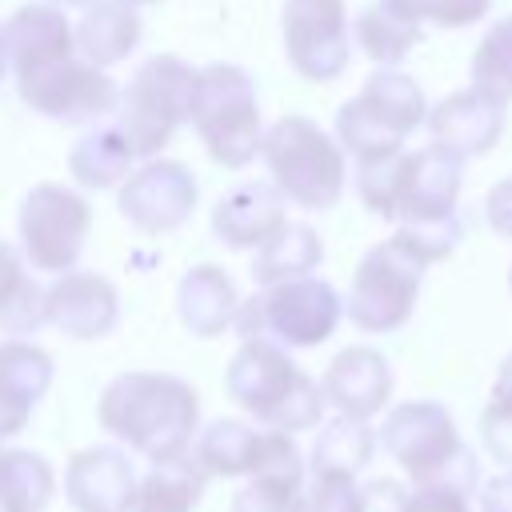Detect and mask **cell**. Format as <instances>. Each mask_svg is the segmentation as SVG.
I'll return each instance as SVG.
<instances>
[{
    "instance_id": "obj_25",
    "label": "cell",
    "mask_w": 512,
    "mask_h": 512,
    "mask_svg": "<svg viewBox=\"0 0 512 512\" xmlns=\"http://www.w3.org/2000/svg\"><path fill=\"white\" fill-rule=\"evenodd\" d=\"M132 164H136V152L116 132V124L88 128L72 144V152H68V176L80 188H88V192H104V188L124 184V176L132 172Z\"/></svg>"
},
{
    "instance_id": "obj_36",
    "label": "cell",
    "mask_w": 512,
    "mask_h": 512,
    "mask_svg": "<svg viewBox=\"0 0 512 512\" xmlns=\"http://www.w3.org/2000/svg\"><path fill=\"white\" fill-rule=\"evenodd\" d=\"M44 288L24 276L4 300H0V336H32L36 328H44Z\"/></svg>"
},
{
    "instance_id": "obj_4",
    "label": "cell",
    "mask_w": 512,
    "mask_h": 512,
    "mask_svg": "<svg viewBox=\"0 0 512 512\" xmlns=\"http://www.w3.org/2000/svg\"><path fill=\"white\" fill-rule=\"evenodd\" d=\"M188 124L196 128L204 152L220 168H248L264 144L256 80L240 64H204L196 68Z\"/></svg>"
},
{
    "instance_id": "obj_34",
    "label": "cell",
    "mask_w": 512,
    "mask_h": 512,
    "mask_svg": "<svg viewBox=\"0 0 512 512\" xmlns=\"http://www.w3.org/2000/svg\"><path fill=\"white\" fill-rule=\"evenodd\" d=\"M388 12L412 20V24H436V28H468L488 16L492 0H380Z\"/></svg>"
},
{
    "instance_id": "obj_1",
    "label": "cell",
    "mask_w": 512,
    "mask_h": 512,
    "mask_svg": "<svg viewBox=\"0 0 512 512\" xmlns=\"http://www.w3.org/2000/svg\"><path fill=\"white\" fill-rule=\"evenodd\" d=\"M96 420L112 440L128 444L148 464H164L192 452L200 432V396L172 372L128 368L104 384Z\"/></svg>"
},
{
    "instance_id": "obj_35",
    "label": "cell",
    "mask_w": 512,
    "mask_h": 512,
    "mask_svg": "<svg viewBox=\"0 0 512 512\" xmlns=\"http://www.w3.org/2000/svg\"><path fill=\"white\" fill-rule=\"evenodd\" d=\"M392 236H396L416 260L436 264V260H444V256L456 252L464 228H460V220H456V212H452V216H436V220H400V228H396Z\"/></svg>"
},
{
    "instance_id": "obj_5",
    "label": "cell",
    "mask_w": 512,
    "mask_h": 512,
    "mask_svg": "<svg viewBox=\"0 0 512 512\" xmlns=\"http://www.w3.org/2000/svg\"><path fill=\"white\" fill-rule=\"evenodd\" d=\"M380 440L412 484L440 480V484H452L468 496L480 484L476 456L464 448L452 412L436 400H400V404H392L388 416H384Z\"/></svg>"
},
{
    "instance_id": "obj_47",
    "label": "cell",
    "mask_w": 512,
    "mask_h": 512,
    "mask_svg": "<svg viewBox=\"0 0 512 512\" xmlns=\"http://www.w3.org/2000/svg\"><path fill=\"white\" fill-rule=\"evenodd\" d=\"M4 72H8V56H4V36H0V80H4Z\"/></svg>"
},
{
    "instance_id": "obj_8",
    "label": "cell",
    "mask_w": 512,
    "mask_h": 512,
    "mask_svg": "<svg viewBox=\"0 0 512 512\" xmlns=\"http://www.w3.org/2000/svg\"><path fill=\"white\" fill-rule=\"evenodd\" d=\"M424 268L428 264L416 260L396 236L372 244L360 256L352 284H348V300H344L348 320L368 336H384V332L404 328L416 312Z\"/></svg>"
},
{
    "instance_id": "obj_40",
    "label": "cell",
    "mask_w": 512,
    "mask_h": 512,
    "mask_svg": "<svg viewBox=\"0 0 512 512\" xmlns=\"http://www.w3.org/2000/svg\"><path fill=\"white\" fill-rule=\"evenodd\" d=\"M404 512H472V508H468V492L440 484V480H428V484H416L408 492Z\"/></svg>"
},
{
    "instance_id": "obj_48",
    "label": "cell",
    "mask_w": 512,
    "mask_h": 512,
    "mask_svg": "<svg viewBox=\"0 0 512 512\" xmlns=\"http://www.w3.org/2000/svg\"><path fill=\"white\" fill-rule=\"evenodd\" d=\"M128 4H136V8H148V4H160V0H128Z\"/></svg>"
},
{
    "instance_id": "obj_32",
    "label": "cell",
    "mask_w": 512,
    "mask_h": 512,
    "mask_svg": "<svg viewBox=\"0 0 512 512\" xmlns=\"http://www.w3.org/2000/svg\"><path fill=\"white\" fill-rule=\"evenodd\" d=\"M472 88L512 104V16H500L472 52Z\"/></svg>"
},
{
    "instance_id": "obj_46",
    "label": "cell",
    "mask_w": 512,
    "mask_h": 512,
    "mask_svg": "<svg viewBox=\"0 0 512 512\" xmlns=\"http://www.w3.org/2000/svg\"><path fill=\"white\" fill-rule=\"evenodd\" d=\"M52 4H60V8H84V4H92V0H52Z\"/></svg>"
},
{
    "instance_id": "obj_44",
    "label": "cell",
    "mask_w": 512,
    "mask_h": 512,
    "mask_svg": "<svg viewBox=\"0 0 512 512\" xmlns=\"http://www.w3.org/2000/svg\"><path fill=\"white\" fill-rule=\"evenodd\" d=\"M28 272H24V260H20V252L8 244V240H0V300L24 280Z\"/></svg>"
},
{
    "instance_id": "obj_20",
    "label": "cell",
    "mask_w": 512,
    "mask_h": 512,
    "mask_svg": "<svg viewBox=\"0 0 512 512\" xmlns=\"http://www.w3.org/2000/svg\"><path fill=\"white\" fill-rule=\"evenodd\" d=\"M288 220L284 212V196L276 184H236L232 192H224L212 208V232L220 244L236 248V252H256L280 224Z\"/></svg>"
},
{
    "instance_id": "obj_15",
    "label": "cell",
    "mask_w": 512,
    "mask_h": 512,
    "mask_svg": "<svg viewBox=\"0 0 512 512\" xmlns=\"http://www.w3.org/2000/svg\"><path fill=\"white\" fill-rule=\"evenodd\" d=\"M320 388H324V400L340 416L372 420L392 400V364L384 360V352L368 344H348L328 360Z\"/></svg>"
},
{
    "instance_id": "obj_38",
    "label": "cell",
    "mask_w": 512,
    "mask_h": 512,
    "mask_svg": "<svg viewBox=\"0 0 512 512\" xmlns=\"http://www.w3.org/2000/svg\"><path fill=\"white\" fill-rule=\"evenodd\" d=\"M300 496H304V484L248 480V484L236 492L232 512H300Z\"/></svg>"
},
{
    "instance_id": "obj_27",
    "label": "cell",
    "mask_w": 512,
    "mask_h": 512,
    "mask_svg": "<svg viewBox=\"0 0 512 512\" xmlns=\"http://www.w3.org/2000/svg\"><path fill=\"white\" fill-rule=\"evenodd\" d=\"M256 448H260V428L244 424V420H212L192 440L196 464L208 476H220V480L248 476L252 464H256Z\"/></svg>"
},
{
    "instance_id": "obj_31",
    "label": "cell",
    "mask_w": 512,
    "mask_h": 512,
    "mask_svg": "<svg viewBox=\"0 0 512 512\" xmlns=\"http://www.w3.org/2000/svg\"><path fill=\"white\" fill-rule=\"evenodd\" d=\"M336 140H340L344 156H352L356 164L360 160H380V156H392V152L404 148V136L392 132L360 96L340 104V112H336Z\"/></svg>"
},
{
    "instance_id": "obj_12",
    "label": "cell",
    "mask_w": 512,
    "mask_h": 512,
    "mask_svg": "<svg viewBox=\"0 0 512 512\" xmlns=\"http://www.w3.org/2000/svg\"><path fill=\"white\" fill-rule=\"evenodd\" d=\"M200 200V184L196 176L180 164V160H144L140 168H132L120 184V196H116V208L120 216L144 232V236H160V232H172L180 228L192 208Z\"/></svg>"
},
{
    "instance_id": "obj_18",
    "label": "cell",
    "mask_w": 512,
    "mask_h": 512,
    "mask_svg": "<svg viewBox=\"0 0 512 512\" xmlns=\"http://www.w3.org/2000/svg\"><path fill=\"white\" fill-rule=\"evenodd\" d=\"M464 188V160L444 144H428L404 156V184L396 200V220H436L452 216Z\"/></svg>"
},
{
    "instance_id": "obj_37",
    "label": "cell",
    "mask_w": 512,
    "mask_h": 512,
    "mask_svg": "<svg viewBox=\"0 0 512 512\" xmlns=\"http://www.w3.org/2000/svg\"><path fill=\"white\" fill-rule=\"evenodd\" d=\"M356 480L336 472H312L304 480L300 512H356Z\"/></svg>"
},
{
    "instance_id": "obj_16",
    "label": "cell",
    "mask_w": 512,
    "mask_h": 512,
    "mask_svg": "<svg viewBox=\"0 0 512 512\" xmlns=\"http://www.w3.org/2000/svg\"><path fill=\"white\" fill-rule=\"evenodd\" d=\"M4 56L12 76H28L40 68H52L68 56H76V36H72V20L64 16L60 4H20L4 24Z\"/></svg>"
},
{
    "instance_id": "obj_45",
    "label": "cell",
    "mask_w": 512,
    "mask_h": 512,
    "mask_svg": "<svg viewBox=\"0 0 512 512\" xmlns=\"http://www.w3.org/2000/svg\"><path fill=\"white\" fill-rule=\"evenodd\" d=\"M492 400H500V404H512V352L500 360V368H496V380H492Z\"/></svg>"
},
{
    "instance_id": "obj_22",
    "label": "cell",
    "mask_w": 512,
    "mask_h": 512,
    "mask_svg": "<svg viewBox=\"0 0 512 512\" xmlns=\"http://www.w3.org/2000/svg\"><path fill=\"white\" fill-rule=\"evenodd\" d=\"M72 36H76V52L88 64L112 68L136 52L144 36V20L140 8L128 0H92L84 4V16L72 24Z\"/></svg>"
},
{
    "instance_id": "obj_23",
    "label": "cell",
    "mask_w": 512,
    "mask_h": 512,
    "mask_svg": "<svg viewBox=\"0 0 512 512\" xmlns=\"http://www.w3.org/2000/svg\"><path fill=\"white\" fill-rule=\"evenodd\" d=\"M324 260L320 232L304 220H284L256 252H252V284L268 288L292 276H312Z\"/></svg>"
},
{
    "instance_id": "obj_9",
    "label": "cell",
    "mask_w": 512,
    "mask_h": 512,
    "mask_svg": "<svg viewBox=\"0 0 512 512\" xmlns=\"http://www.w3.org/2000/svg\"><path fill=\"white\" fill-rule=\"evenodd\" d=\"M20 256L36 272H68L80 264L88 232H92V204L84 192L60 184V180H40L28 188L20 204Z\"/></svg>"
},
{
    "instance_id": "obj_43",
    "label": "cell",
    "mask_w": 512,
    "mask_h": 512,
    "mask_svg": "<svg viewBox=\"0 0 512 512\" xmlns=\"http://www.w3.org/2000/svg\"><path fill=\"white\" fill-rule=\"evenodd\" d=\"M480 512H512V468L480 484Z\"/></svg>"
},
{
    "instance_id": "obj_3",
    "label": "cell",
    "mask_w": 512,
    "mask_h": 512,
    "mask_svg": "<svg viewBox=\"0 0 512 512\" xmlns=\"http://www.w3.org/2000/svg\"><path fill=\"white\" fill-rule=\"evenodd\" d=\"M260 156L268 164L272 184L284 200H292L304 212H328L340 204L348 184V160L336 136H328L316 120L288 112L280 116L260 144Z\"/></svg>"
},
{
    "instance_id": "obj_13",
    "label": "cell",
    "mask_w": 512,
    "mask_h": 512,
    "mask_svg": "<svg viewBox=\"0 0 512 512\" xmlns=\"http://www.w3.org/2000/svg\"><path fill=\"white\" fill-rule=\"evenodd\" d=\"M44 316L68 340H104L120 324V292L96 268H68L44 288Z\"/></svg>"
},
{
    "instance_id": "obj_6",
    "label": "cell",
    "mask_w": 512,
    "mask_h": 512,
    "mask_svg": "<svg viewBox=\"0 0 512 512\" xmlns=\"http://www.w3.org/2000/svg\"><path fill=\"white\" fill-rule=\"evenodd\" d=\"M192 84H196V68L172 52H160L136 68L128 88H120L112 124L128 140L136 160L160 156L180 132V124H188Z\"/></svg>"
},
{
    "instance_id": "obj_11",
    "label": "cell",
    "mask_w": 512,
    "mask_h": 512,
    "mask_svg": "<svg viewBox=\"0 0 512 512\" xmlns=\"http://www.w3.org/2000/svg\"><path fill=\"white\" fill-rule=\"evenodd\" d=\"M280 36L288 64L308 84H332L352 60V24L344 0H284Z\"/></svg>"
},
{
    "instance_id": "obj_41",
    "label": "cell",
    "mask_w": 512,
    "mask_h": 512,
    "mask_svg": "<svg viewBox=\"0 0 512 512\" xmlns=\"http://www.w3.org/2000/svg\"><path fill=\"white\" fill-rule=\"evenodd\" d=\"M404 500H408V488L400 480L376 476L356 492V512H404Z\"/></svg>"
},
{
    "instance_id": "obj_24",
    "label": "cell",
    "mask_w": 512,
    "mask_h": 512,
    "mask_svg": "<svg viewBox=\"0 0 512 512\" xmlns=\"http://www.w3.org/2000/svg\"><path fill=\"white\" fill-rule=\"evenodd\" d=\"M204 480H208V472L196 464L192 452L152 464L136 480V496H132L128 512H196L200 496H204Z\"/></svg>"
},
{
    "instance_id": "obj_33",
    "label": "cell",
    "mask_w": 512,
    "mask_h": 512,
    "mask_svg": "<svg viewBox=\"0 0 512 512\" xmlns=\"http://www.w3.org/2000/svg\"><path fill=\"white\" fill-rule=\"evenodd\" d=\"M404 148L380 160H360L356 164V196L364 200V208L372 216L396 220V200H400V184H404Z\"/></svg>"
},
{
    "instance_id": "obj_28",
    "label": "cell",
    "mask_w": 512,
    "mask_h": 512,
    "mask_svg": "<svg viewBox=\"0 0 512 512\" xmlns=\"http://www.w3.org/2000/svg\"><path fill=\"white\" fill-rule=\"evenodd\" d=\"M56 496L48 456L32 448H0V512H44Z\"/></svg>"
},
{
    "instance_id": "obj_30",
    "label": "cell",
    "mask_w": 512,
    "mask_h": 512,
    "mask_svg": "<svg viewBox=\"0 0 512 512\" xmlns=\"http://www.w3.org/2000/svg\"><path fill=\"white\" fill-rule=\"evenodd\" d=\"M352 40L356 48L376 64V68H396L420 40H424V28L388 12L380 0L360 8L356 12V24H352Z\"/></svg>"
},
{
    "instance_id": "obj_42",
    "label": "cell",
    "mask_w": 512,
    "mask_h": 512,
    "mask_svg": "<svg viewBox=\"0 0 512 512\" xmlns=\"http://www.w3.org/2000/svg\"><path fill=\"white\" fill-rule=\"evenodd\" d=\"M484 220H488L492 232H500V236L512 240V176H504V180H496L488 188V196H484Z\"/></svg>"
},
{
    "instance_id": "obj_10",
    "label": "cell",
    "mask_w": 512,
    "mask_h": 512,
    "mask_svg": "<svg viewBox=\"0 0 512 512\" xmlns=\"http://www.w3.org/2000/svg\"><path fill=\"white\" fill-rule=\"evenodd\" d=\"M16 92L36 116L56 124H100L104 116L116 112L120 100V88L108 76V68L88 64L80 52L52 68L16 76Z\"/></svg>"
},
{
    "instance_id": "obj_2",
    "label": "cell",
    "mask_w": 512,
    "mask_h": 512,
    "mask_svg": "<svg viewBox=\"0 0 512 512\" xmlns=\"http://www.w3.org/2000/svg\"><path fill=\"white\" fill-rule=\"evenodd\" d=\"M224 392L240 404L260 428L276 432H304L324 420V388L312 380L284 344L252 336L236 348L224 368Z\"/></svg>"
},
{
    "instance_id": "obj_39",
    "label": "cell",
    "mask_w": 512,
    "mask_h": 512,
    "mask_svg": "<svg viewBox=\"0 0 512 512\" xmlns=\"http://www.w3.org/2000/svg\"><path fill=\"white\" fill-rule=\"evenodd\" d=\"M480 436H484V448L492 452V460L512 468V404L488 400V408L480 416Z\"/></svg>"
},
{
    "instance_id": "obj_26",
    "label": "cell",
    "mask_w": 512,
    "mask_h": 512,
    "mask_svg": "<svg viewBox=\"0 0 512 512\" xmlns=\"http://www.w3.org/2000/svg\"><path fill=\"white\" fill-rule=\"evenodd\" d=\"M316 440H312V456L308 468L312 472H336V476H360L376 452V432L368 428V420H352V416H332L316 424Z\"/></svg>"
},
{
    "instance_id": "obj_17",
    "label": "cell",
    "mask_w": 512,
    "mask_h": 512,
    "mask_svg": "<svg viewBox=\"0 0 512 512\" xmlns=\"http://www.w3.org/2000/svg\"><path fill=\"white\" fill-rule=\"evenodd\" d=\"M424 124L432 132V144H444L460 160H472V156H484L496 148V140L504 132V104L484 96L480 88H460V92H448L444 100H436L428 108Z\"/></svg>"
},
{
    "instance_id": "obj_14",
    "label": "cell",
    "mask_w": 512,
    "mask_h": 512,
    "mask_svg": "<svg viewBox=\"0 0 512 512\" xmlns=\"http://www.w3.org/2000/svg\"><path fill=\"white\" fill-rule=\"evenodd\" d=\"M136 468L112 444L76 448L64 464V500L76 512H128L136 496Z\"/></svg>"
},
{
    "instance_id": "obj_49",
    "label": "cell",
    "mask_w": 512,
    "mask_h": 512,
    "mask_svg": "<svg viewBox=\"0 0 512 512\" xmlns=\"http://www.w3.org/2000/svg\"><path fill=\"white\" fill-rule=\"evenodd\" d=\"M508 288H512V268H508Z\"/></svg>"
},
{
    "instance_id": "obj_19",
    "label": "cell",
    "mask_w": 512,
    "mask_h": 512,
    "mask_svg": "<svg viewBox=\"0 0 512 512\" xmlns=\"http://www.w3.org/2000/svg\"><path fill=\"white\" fill-rule=\"evenodd\" d=\"M48 388H52V356L24 336H4L0 340V440L24 432L36 404L48 396Z\"/></svg>"
},
{
    "instance_id": "obj_7",
    "label": "cell",
    "mask_w": 512,
    "mask_h": 512,
    "mask_svg": "<svg viewBox=\"0 0 512 512\" xmlns=\"http://www.w3.org/2000/svg\"><path fill=\"white\" fill-rule=\"evenodd\" d=\"M344 316L340 292L320 276H292L260 288L252 300H240L236 328L244 340L264 336L284 348H316L324 344Z\"/></svg>"
},
{
    "instance_id": "obj_29",
    "label": "cell",
    "mask_w": 512,
    "mask_h": 512,
    "mask_svg": "<svg viewBox=\"0 0 512 512\" xmlns=\"http://www.w3.org/2000/svg\"><path fill=\"white\" fill-rule=\"evenodd\" d=\"M392 132H400L404 140L428 120V100H424V92H420V84L408 76V72H400V68H376L368 80H364V88L356 92Z\"/></svg>"
},
{
    "instance_id": "obj_21",
    "label": "cell",
    "mask_w": 512,
    "mask_h": 512,
    "mask_svg": "<svg viewBox=\"0 0 512 512\" xmlns=\"http://www.w3.org/2000/svg\"><path fill=\"white\" fill-rule=\"evenodd\" d=\"M236 312H240V292L220 264H192L180 276L176 316L192 336L200 340L220 336L228 324H236Z\"/></svg>"
}]
</instances>
